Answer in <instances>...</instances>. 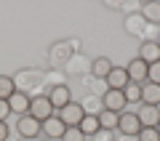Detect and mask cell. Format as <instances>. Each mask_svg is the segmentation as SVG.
Returning <instances> with one entry per match:
<instances>
[{
  "mask_svg": "<svg viewBox=\"0 0 160 141\" xmlns=\"http://www.w3.org/2000/svg\"><path fill=\"white\" fill-rule=\"evenodd\" d=\"M29 114L43 123V120H48L51 114H56V109L51 107V99L40 93V96H32V101H29Z\"/></svg>",
  "mask_w": 160,
  "mask_h": 141,
  "instance_id": "6da1fadb",
  "label": "cell"
},
{
  "mask_svg": "<svg viewBox=\"0 0 160 141\" xmlns=\"http://www.w3.org/2000/svg\"><path fill=\"white\" fill-rule=\"evenodd\" d=\"M56 114L62 117V123L67 125V128H78L80 120L86 117V109H83V104H80V101H69L67 107H64L62 112H56Z\"/></svg>",
  "mask_w": 160,
  "mask_h": 141,
  "instance_id": "7a4b0ae2",
  "label": "cell"
},
{
  "mask_svg": "<svg viewBox=\"0 0 160 141\" xmlns=\"http://www.w3.org/2000/svg\"><path fill=\"white\" fill-rule=\"evenodd\" d=\"M118 130L123 136H139V130H142V123H139V117H136V112H120L118 114Z\"/></svg>",
  "mask_w": 160,
  "mask_h": 141,
  "instance_id": "3957f363",
  "label": "cell"
},
{
  "mask_svg": "<svg viewBox=\"0 0 160 141\" xmlns=\"http://www.w3.org/2000/svg\"><path fill=\"white\" fill-rule=\"evenodd\" d=\"M126 107H128V101H126V96H123V90L107 88V93L102 96V109H109V112L120 114V112H126Z\"/></svg>",
  "mask_w": 160,
  "mask_h": 141,
  "instance_id": "277c9868",
  "label": "cell"
},
{
  "mask_svg": "<svg viewBox=\"0 0 160 141\" xmlns=\"http://www.w3.org/2000/svg\"><path fill=\"white\" fill-rule=\"evenodd\" d=\"M16 130H19V136H22V139H38L40 130H43V123H40V120H35L32 114H22V117H19V123H16Z\"/></svg>",
  "mask_w": 160,
  "mask_h": 141,
  "instance_id": "5b68a950",
  "label": "cell"
},
{
  "mask_svg": "<svg viewBox=\"0 0 160 141\" xmlns=\"http://www.w3.org/2000/svg\"><path fill=\"white\" fill-rule=\"evenodd\" d=\"M48 99H51V107L56 109V112H62V109L72 101V90H69V85L56 83V85L51 88V93H48Z\"/></svg>",
  "mask_w": 160,
  "mask_h": 141,
  "instance_id": "8992f818",
  "label": "cell"
},
{
  "mask_svg": "<svg viewBox=\"0 0 160 141\" xmlns=\"http://www.w3.org/2000/svg\"><path fill=\"white\" fill-rule=\"evenodd\" d=\"M126 72H128V80H131V83L144 85V83H147V75H149V67H147V64H144L142 59L136 56V59H131V61H128Z\"/></svg>",
  "mask_w": 160,
  "mask_h": 141,
  "instance_id": "52a82bcc",
  "label": "cell"
},
{
  "mask_svg": "<svg viewBox=\"0 0 160 141\" xmlns=\"http://www.w3.org/2000/svg\"><path fill=\"white\" fill-rule=\"evenodd\" d=\"M64 130H67V125L62 123V117H59V114H51L48 120H43V130H40V133L46 136V139H59L62 141Z\"/></svg>",
  "mask_w": 160,
  "mask_h": 141,
  "instance_id": "ba28073f",
  "label": "cell"
},
{
  "mask_svg": "<svg viewBox=\"0 0 160 141\" xmlns=\"http://www.w3.org/2000/svg\"><path fill=\"white\" fill-rule=\"evenodd\" d=\"M139 123H142V128H158L160 123V107H149V104H142L136 112Z\"/></svg>",
  "mask_w": 160,
  "mask_h": 141,
  "instance_id": "9c48e42d",
  "label": "cell"
},
{
  "mask_svg": "<svg viewBox=\"0 0 160 141\" xmlns=\"http://www.w3.org/2000/svg\"><path fill=\"white\" fill-rule=\"evenodd\" d=\"M139 59H142L144 64H155V61H160V45H158V40H144L142 45H139Z\"/></svg>",
  "mask_w": 160,
  "mask_h": 141,
  "instance_id": "30bf717a",
  "label": "cell"
},
{
  "mask_svg": "<svg viewBox=\"0 0 160 141\" xmlns=\"http://www.w3.org/2000/svg\"><path fill=\"white\" fill-rule=\"evenodd\" d=\"M29 101H32V96H27L24 90L16 88V93L8 99V107H11L13 114H19V117H22V114H29Z\"/></svg>",
  "mask_w": 160,
  "mask_h": 141,
  "instance_id": "8fae6325",
  "label": "cell"
},
{
  "mask_svg": "<svg viewBox=\"0 0 160 141\" xmlns=\"http://www.w3.org/2000/svg\"><path fill=\"white\" fill-rule=\"evenodd\" d=\"M104 83H107L112 90H123L128 83H131V80H128V72H126V67H112V72L107 75V80H104Z\"/></svg>",
  "mask_w": 160,
  "mask_h": 141,
  "instance_id": "7c38bea8",
  "label": "cell"
},
{
  "mask_svg": "<svg viewBox=\"0 0 160 141\" xmlns=\"http://www.w3.org/2000/svg\"><path fill=\"white\" fill-rule=\"evenodd\" d=\"M88 67H91V75H93L96 80H107V75L112 72V67H115V64L109 61L107 56H99V59H93V61L88 64Z\"/></svg>",
  "mask_w": 160,
  "mask_h": 141,
  "instance_id": "4fadbf2b",
  "label": "cell"
},
{
  "mask_svg": "<svg viewBox=\"0 0 160 141\" xmlns=\"http://www.w3.org/2000/svg\"><path fill=\"white\" fill-rule=\"evenodd\" d=\"M142 104L160 107V85H155V83H144L142 85Z\"/></svg>",
  "mask_w": 160,
  "mask_h": 141,
  "instance_id": "5bb4252c",
  "label": "cell"
},
{
  "mask_svg": "<svg viewBox=\"0 0 160 141\" xmlns=\"http://www.w3.org/2000/svg\"><path fill=\"white\" fill-rule=\"evenodd\" d=\"M78 128L83 130V136H96L99 130H102V125H99V117H96V114H86V117L80 120Z\"/></svg>",
  "mask_w": 160,
  "mask_h": 141,
  "instance_id": "9a60e30c",
  "label": "cell"
},
{
  "mask_svg": "<svg viewBox=\"0 0 160 141\" xmlns=\"http://www.w3.org/2000/svg\"><path fill=\"white\" fill-rule=\"evenodd\" d=\"M142 19L147 22V27H149V24H160V3H149V6H144L142 8Z\"/></svg>",
  "mask_w": 160,
  "mask_h": 141,
  "instance_id": "2e32d148",
  "label": "cell"
},
{
  "mask_svg": "<svg viewBox=\"0 0 160 141\" xmlns=\"http://www.w3.org/2000/svg\"><path fill=\"white\" fill-rule=\"evenodd\" d=\"M13 93H16V80L8 77V75H0V99H11Z\"/></svg>",
  "mask_w": 160,
  "mask_h": 141,
  "instance_id": "e0dca14e",
  "label": "cell"
},
{
  "mask_svg": "<svg viewBox=\"0 0 160 141\" xmlns=\"http://www.w3.org/2000/svg\"><path fill=\"white\" fill-rule=\"evenodd\" d=\"M96 117H99V125H102L104 130H118V114H115V112H109V109H102Z\"/></svg>",
  "mask_w": 160,
  "mask_h": 141,
  "instance_id": "ac0fdd59",
  "label": "cell"
},
{
  "mask_svg": "<svg viewBox=\"0 0 160 141\" xmlns=\"http://www.w3.org/2000/svg\"><path fill=\"white\" fill-rule=\"evenodd\" d=\"M123 96H126L128 104H142V85L139 83H128L123 88Z\"/></svg>",
  "mask_w": 160,
  "mask_h": 141,
  "instance_id": "d6986e66",
  "label": "cell"
},
{
  "mask_svg": "<svg viewBox=\"0 0 160 141\" xmlns=\"http://www.w3.org/2000/svg\"><path fill=\"white\" fill-rule=\"evenodd\" d=\"M144 27H147V22L142 19V13H133V16L126 19V32H131V35H142Z\"/></svg>",
  "mask_w": 160,
  "mask_h": 141,
  "instance_id": "ffe728a7",
  "label": "cell"
},
{
  "mask_svg": "<svg viewBox=\"0 0 160 141\" xmlns=\"http://www.w3.org/2000/svg\"><path fill=\"white\" fill-rule=\"evenodd\" d=\"M136 139L139 141H160V133H158V128H142Z\"/></svg>",
  "mask_w": 160,
  "mask_h": 141,
  "instance_id": "44dd1931",
  "label": "cell"
},
{
  "mask_svg": "<svg viewBox=\"0 0 160 141\" xmlns=\"http://www.w3.org/2000/svg\"><path fill=\"white\" fill-rule=\"evenodd\" d=\"M62 141H86V136H83L80 128H67L64 136H62Z\"/></svg>",
  "mask_w": 160,
  "mask_h": 141,
  "instance_id": "7402d4cb",
  "label": "cell"
},
{
  "mask_svg": "<svg viewBox=\"0 0 160 141\" xmlns=\"http://www.w3.org/2000/svg\"><path fill=\"white\" fill-rule=\"evenodd\" d=\"M147 83H155V85H160V61L149 64V75H147Z\"/></svg>",
  "mask_w": 160,
  "mask_h": 141,
  "instance_id": "603a6c76",
  "label": "cell"
},
{
  "mask_svg": "<svg viewBox=\"0 0 160 141\" xmlns=\"http://www.w3.org/2000/svg\"><path fill=\"white\" fill-rule=\"evenodd\" d=\"M91 139H93V141H115V136H112V130H104V128H102L96 136H91Z\"/></svg>",
  "mask_w": 160,
  "mask_h": 141,
  "instance_id": "cb8c5ba5",
  "label": "cell"
},
{
  "mask_svg": "<svg viewBox=\"0 0 160 141\" xmlns=\"http://www.w3.org/2000/svg\"><path fill=\"white\" fill-rule=\"evenodd\" d=\"M8 114H11V107H8V101H6V99H0V123H6V120H8Z\"/></svg>",
  "mask_w": 160,
  "mask_h": 141,
  "instance_id": "d4e9b609",
  "label": "cell"
},
{
  "mask_svg": "<svg viewBox=\"0 0 160 141\" xmlns=\"http://www.w3.org/2000/svg\"><path fill=\"white\" fill-rule=\"evenodd\" d=\"M8 130H11V128H8V123H0V141L8 139Z\"/></svg>",
  "mask_w": 160,
  "mask_h": 141,
  "instance_id": "484cf974",
  "label": "cell"
},
{
  "mask_svg": "<svg viewBox=\"0 0 160 141\" xmlns=\"http://www.w3.org/2000/svg\"><path fill=\"white\" fill-rule=\"evenodd\" d=\"M158 133H160V123H158Z\"/></svg>",
  "mask_w": 160,
  "mask_h": 141,
  "instance_id": "4316f807",
  "label": "cell"
},
{
  "mask_svg": "<svg viewBox=\"0 0 160 141\" xmlns=\"http://www.w3.org/2000/svg\"><path fill=\"white\" fill-rule=\"evenodd\" d=\"M158 45H160V40H158Z\"/></svg>",
  "mask_w": 160,
  "mask_h": 141,
  "instance_id": "83f0119b",
  "label": "cell"
}]
</instances>
